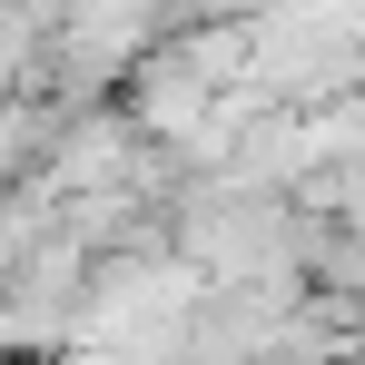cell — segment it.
<instances>
[{"label": "cell", "instance_id": "6da1fadb", "mask_svg": "<svg viewBox=\"0 0 365 365\" xmlns=\"http://www.w3.org/2000/svg\"><path fill=\"white\" fill-rule=\"evenodd\" d=\"M50 148H60V99H40V89L0 99V187H40Z\"/></svg>", "mask_w": 365, "mask_h": 365}]
</instances>
